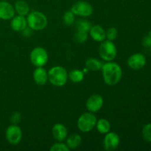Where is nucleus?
Segmentation results:
<instances>
[{
	"instance_id": "nucleus-4",
	"label": "nucleus",
	"mask_w": 151,
	"mask_h": 151,
	"mask_svg": "<svg viewBox=\"0 0 151 151\" xmlns=\"http://www.w3.org/2000/svg\"><path fill=\"white\" fill-rule=\"evenodd\" d=\"M97 121V117L94 113L89 111L86 112L79 116L77 122V125L81 132H90L95 128Z\"/></svg>"
},
{
	"instance_id": "nucleus-14",
	"label": "nucleus",
	"mask_w": 151,
	"mask_h": 151,
	"mask_svg": "<svg viewBox=\"0 0 151 151\" xmlns=\"http://www.w3.org/2000/svg\"><path fill=\"white\" fill-rule=\"evenodd\" d=\"M10 20V27L16 32H22L27 27V22L25 16L15 15Z\"/></svg>"
},
{
	"instance_id": "nucleus-28",
	"label": "nucleus",
	"mask_w": 151,
	"mask_h": 151,
	"mask_svg": "<svg viewBox=\"0 0 151 151\" xmlns=\"http://www.w3.org/2000/svg\"><path fill=\"white\" fill-rule=\"evenodd\" d=\"M21 119H22V115L18 111L13 112L10 116V122H12V124L17 125L20 122Z\"/></svg>"
},
{
	"instance_id": "nucleus-19",
	"label": "nucleus",
	"mask_w": 151,
	"mask_h": 151,
	"mask_svg": "<svg viewBox=\"0 0 151 151\" xmlns=\"http://www.w3.org/2000/svg\"><path fill=\"white\" fill-rule=\"evenodd\" d=\"M95 128H97L99 133L102 134H106L111 131V125L108 119H105V118H101L97 121Z\"/></svg>"
},
{
	"instance_id": "nucleus-23",
	"label": "nucleus",
	"mask_w": 151,
	"mask_h": 151,
	"mask_svg": "<svg viewBox=\"0 0 151 151\" xmlns=\"http://www.w3.org/2000/svg\"><path fill=\"white\" fill-rule=\"evenodd\" d=\"M63 22L66 26H72L75 22V15L71 10H67L63 16Z\"/></svg>"
},
{
	"instance_id": "nucleus-7",
	"label": "nucleus",
	"mask_w": 151,
	"mask_h": 151,
	"mask_svg": "<svg viewBox=\"0 0 151 151\" xmlns=\"http://www.w3.org/2000/svg\"><path fill=\"white\" fill-rule=\"evenodd\" d=\"M70 10L75 16L81 17H88L91 16L94 12L91 4L86 1H78L75 2L71 7Z\"/></svg>"
},
{
	"instance_id": "nucleus-8",
	"label": "nucleus",
	"mask_w": 151,
	"mask_h": 151,
	"mask_svg": "<svg viewBox=\"0 0 151 151\" xmlns=\"http://www.w3.org/2000/svg\"><path fill=\"white\" fill-rule=\"evenodd\" d=\"M22 131L20 127L18 125L12 124L11 125L8 126L5 131V137L7 141L10 144L16 145L22 141Z\"/></svg>"
},
{
	"instance_id": "nucleus-18",
	"label": "nucleus",
	"mask_w": 151,
	"mask_h": 151,
	"mask_svg": "<svg viewBox=\"0 0 151 151\" xmlns=\"http://www.w3.org/2000/svg\"><path fill=\"white\" fill-rule=\"evenodd\" d=\"M82 142V137L78 134H72L66 137V145L69 149H76Z\"/></svg>"
},
{
	"instance_id": "nucleus-10",
	"label": "nucleus",
	"mask_w": 151,
	"mask_h": 151,
	"mask_svg": "<svg viewBox=\"0 0 151 151\" xmlns=\"http://www.w3.org/2000/svg\"><path fill=\"white\" fill-rule=\"evenodd\" d=\"M103 103H104V100L103 97L100 94H95L88 97L86 103V106L88 111L91 113H95L102 109Z\"/></svg>"
},
{
	"instance_id": "nucleus-25",
	"label": "nucleus",
	"mask_w": 151,
	"mask_h": 151,
	"mask_svg": "<svg viewBox=\"0 0 151 151\" xmlns=\"http://www.w3.org/2000/svg\"><path fill=\"white\" fill-rule=\"evenodd\" d=\"M142 134L145 141L151 142V123L147 124L143 127Z\"/></svg>"
},
{
	"instance_id": "nucleus-1",
	"label": "nucleus",
	"mask_w": 151,
	"mask_h": 151,
	"mask_svg": "<svg viewBox=\"0 0 151 151\" xmlns=\"http://www.w3.org/2000/svg\"><path fill=\"white\" fill-rule=\"evenodd\" d=\"M102 74L105 83L109 86L116 85L122 77V69L118 63L109 61L102 66Z\"/></svg>"
},
{
	"instance_id": "nucleus-15",
	"label": "nucleus",
	"mask_w": 151,
	"mask_h": 151,
	"mask_svg": "<svg viewBox=\"0 0 151 151\" xmlns=\"http://www.w3.org/2000/svg\"><path fill=\"white\" fill-rule=\"evenodd\" d=\"M33 80L35 83L38 86H44L48 81V72L44 66L36 67L33 72Z\"/></svg>"
},
{
	"instance_id": "nucleus-16",
	"label": "nucleus",
	"mask_w": 151,
	"mask_h": 151,
	"mask_svg": "<svg viewBox=\"0 0 151 151\" xmlns=\"http://www.w3.org/2000/svg\"><path fill=\"white\" fill-rule=\"evenodd\" d=\"M89 34L91 38L97 42H103L106 38V30L103 27L98 24L91 26L89 30Z\"/></svg>"
},
{
	"instance_id": "nucleus-24",
	"label": "nucleus",
	"mask_w": 151,
	"mask_h": 151,
	"mask_svg": "<svg viewBox=\"0 0 151 151\" xmlns=\"http://www.w3.org/2000/svg\"><path fill=\"white\" fill-rule=\"evenodd\" d=\"M73 39L78 44H83L88 39V32L77 30L74 35Z\"/></svg>"
},
{
	"instance_id": "nucleus-3",
	"label": "nucleus",
	"mask_w": 151,
	"mask_h": 151,
	"mask_svg": "<svg viewBox=\"0 0 151 151\" xmlns=\"http://www.w3.org/2000/svg\"><path fill=\"white\" fill-rule=\"evenodd\" d=\"M48 81L55 86L61 87L68 81V72L61 66H55L48 71Z\"/></svg>"
},
{
	"instance_id": "nucleus-6",
	"label": "nucleus",
	"mask_w": 151,
	"mask_h": 151,
	"mask_svg": "<svg viewBox=\"0 0 151 151\" xmlns=\"http://www.w3.org/2000/svg\"><path fill=\"white\" fill-rule=\"evenodd\" d=\"M29 58L32 65L36 67H40L47 64L49 55L47 51L44 47H36L31 51Z\"/></svg>"
},
{
	"instance_id": "nucleus-29",
	"label": "nucleus",
	"mask_w": 151,
	"mask_h": 151,
	"mask_svg": "<svg viewBox=\"0 0 151 151\" xmlns=\"http://www.w3.org/2000/svg\"><path fill=\"white\" fill-rule=\"evenodd\" d=\"M142 45L146 48H151V32H148L142 40Z\"/></svg>"
},
{
	"instance_id": "nucleus-26",
	"label": "nucleus",
	"mask_w": 151,
	"mask_h": 151,
	"mask_svg": "<svg viewBox=\"0 0 151 151\" xmlns=\"http://www.w3.org/2000/svg\"><path fill=\"white\" fill-rule=\"evenodd\" d=\"M70 149L68 147L66 144H64L63 142H58L51 146L50 148V151H69Z\"/></svg>"
},
{
	"instance_id": "nucleus-17",
	"label": "nucleus",
	"mask_w": 151,
	"mask_h": 151,
	"mask_svg": "<svg viewBox=\"0 0 151 151\" xmlns=\"http://www.w3.org/2000/svg\"><path fill=\"white\" fill-rule=\"evenodd\" d=\"M14 9L16 13L20 16H26L29 13V6L24 0H17L14 4Z\"/></svg>"
},
{
	"instance_id": "nucleus-12",
	"label": "nucleus",
	"mask_w": 151,
	"mask_h": 151,
	"mask_svg": "<svg viewBox=\"0 0 151 151\" xmlns=\"http://www.w3.org/2000/svg\"><path fill=\"white\" fill-rule=\"evenodd\" d=\"M16 15L14 7L5 0L0 1V19L10 20Z\"/></svg>"
},
{
	"instance_id": "nucleus-21",
	"label": "nucleus",
	"mask_w": 151,
	"mask_h": 151,
	"mask_svg": "<svg viewBox=\"0 0 151 151\" xmlns=\"http://www.w3.org/2000/svg\"><path fill=\"white\" fill-rule=\"evenodd\" d=\"M84 75L85 73L83 71L80 69H73L68 73V79L70 80L72 83H78L83 81Z\"/></svg>"
},
{
	"instance_id": "nucleus-2",
	"label": "nucleus",
	"mask_w": 151,
	"mask_h": 151,
	"mask_svg": "<svg viewBox=\"0 0 151 151\" xmlns=\"http://www.w3.org/2000/svg\"><path fill=\"white\" fill-rule=\"evenodd\" d=\"M27 26L33 31H40L45 29L48 24V19L47 16L42 12L38 10L29 13L27 17Z\"/></svg>"
},
{
	"instance_id": "nucleus-9",
	"label": "nucleus",
	"mask_w": 151,
	"mask_h": 151,
	"mask_svg": "<svg viewBox=\"0 0 151 151\" xmlns=\"http://www.w3.org/2000/svg\"><path fill=\"white\" fill-rule=\"evenodd\" d=\"M120 138L119 135L115 132L109 131L106 134L103 139V147L107 151H114L116 150L119 145Z\"/></svg>"
},
{
	"instance_id": "nucleus-13",
	"label": "nucleus",
	"mask_w": 151,
	"mask_h": 151,
	"mask_svg": "<svg viewBox=\"0 0 151 151\" xmlns=\"http://www.w3.org/2000/svg\"><path fill=\"white\" fill-rule=\"evenodd\" d=\"M52 134L58 142H63L68 136L66 127L61 123H56L52 128Z\"/></svg>"
},
{
	"instance_id": "nucleus-11",
	"label": "nucleus",
	"mask_w": 151,
	"mask_h": 151,
	"mask_svg": "<svg viewBox=\"0 0 151 151\" xmlns=\"http://www.w3.org/2000/svg\"><path fill=\"white\" fill-rule=\"evenodd\" d=\"M128 66L133 70H139L146 64V58L142 53H135L128 58Z\"/></svg>"
},
{
	"instance_id": "nucleus-20",
	"label": "nucleus",
	"mask_w": 151,
	"mask_h": 151,
	"mask_svg": "<svg viewBox=\"0 0 151 151\" xmlns=\"http://www.w3.org/2000/svg\"><path fill=\"white\" fill-rule=\"evenodd\" d=\"M103 62L100 60L94 58H90L86 61V69L88 71H96L101 70L102 66H103Z\"/></svg>"
},
{
	"instance_id": "nucleus-22",
	"label": "nucleus",
	"mask_w": 151,
	"mask_h": 151,
	"mask_svg": "<svg viewBox=\"0 0 151 151\" xmlns=\"http://www.w3.org/2000/svg\"><path fill=\"white\" fill-rule=\"evenodd\" d=\"M91 24L86 19H80L75 24V27L76 30L78 31H83V32H89L90 29L91 27Z\"/></svg>"
},
{
	"instance_id": "nucleus-5",
	"label": "nucleus",
	"mask_w": 151,
	"mask_h": 151,
	"mask_svg": "<svg viewBox=\"0 0 151 151\" xmlns=\"http://www.w3.org/2000/svg\"><path fill=\"white\" fill-rule=\"evenodd\" d=\"M99 55L105 61H112L117 55V50L114 43L109 40L103 41L99 47Z\"/></svg>"
},
{
	"instance_id": "nucleus-27",
	"label": "nucleus",
	"mask_w": 151,
	"mask_h": 151,
	"mask_svg": "<svg viewBox=\"0 0 151 151\" xmlns=\"http://www.w3.org/2000/svg\"><path fill=\"white\" fill-rule=\"evenodd\" d=\"M117 29L115 27H109L106 31V37L107 38V40H109V41H114L117 38Z\"/></svg>"
},
{
	"instance_id": "nucleus-30",
	"label": "nucleus",
	"mask_w": 151,
	"mask_h": 151,
	"mask_svg": "<svg viewBox=\"0 0 151 151\" xmlns=\"http://www.w3.org/2000/svg\"><path fill=\"white\" fill-rule=\"evenodd\" d=\"M32 31L33 30H32L30 27H29L27 26L25 29H24L22 31V35H23V36L28 38V37L31 36V35H32Z\"/></svg>"
}]
</instances>
